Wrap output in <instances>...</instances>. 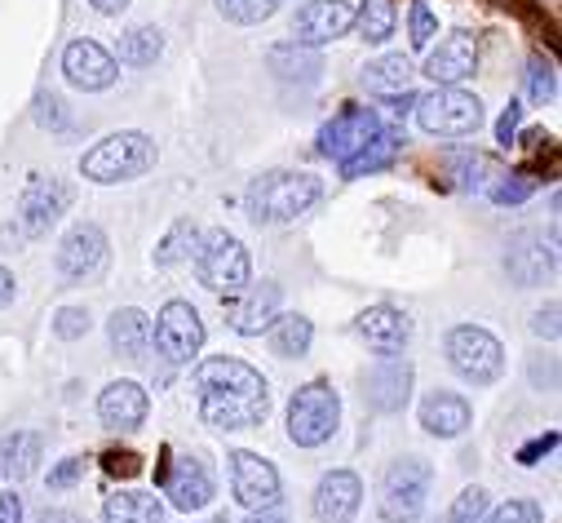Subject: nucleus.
I'll list each match as a JSON object with an SVG mask.
<instances>
[{
  "label": "nucleus",
  "instance_id": "nucleus-31",
  "mask_svg": "<svg viewBox=\"0 0 562 523\" xmlns=\"http://www.w3.org/2000/svg\"><path fill=\"white\" fill-rule=\"evenodd\" d=\"M394 19H398L394 0H363L359 14H355V27L368 45H385L394 36Z\"/></svg>",
  "mask_w": 562,
  "mask_h": 523
},
{
  "label": "nucleus",
  "instance_id": "nucleus-3",
  "mask_svg": "<svg viewBox=\"0 0 562 523\" xmlns=\"http://www.w3.org/2000/svg\"><path fill=\"white\" fill-rule=\"evenodd\" d=\"M195 271H200V285L217 298H235L248 289L252 280V262H248V248L231 235V231H209L200 244H195Z\"/></svg>",
  "mask_w": 562,
  "mask_h": 523
},
{
  "label": "nucleus",
  "instance_id": "nucleus-30",
  "mask_svg": "<svg viewBox=\"0 0 562 523\" xmlns=\"http://www.w3.org/2000/svg\"><path fill=\"white\" fill-rule=\"evenodd\" d=\"M407 80H412V63H407L403 54H385V58H376V63L363 67V89H372V93H381V98L403 93Z\"/></svg>",
  "mask_w": 562,
  "mask_h": 523
},
{
  "label": "nucleus",
  "instance_id": "nucleus-22",
  "mask_svg": "<svg viewBox=\"0 0 562 523\" xmlns=\"http://www.w3.org/2000/svg\"><path fill=\"white\" fill-rule=\"evenodd\" d=\"M165 492L178 510H204L213 501V475L200 457H178L169 479H165Z\"/></svg>",
  "mask_w": 562,
  "mask_h": 523
},
{
  "label": "nucleus",
  "instance_id": "nucleus-20",
  "mask_svg": "<svg viewBox=\"0 0 562 523\" xmlns=\"http://www.w3.org/2000/svg\"><path fill=\"white\" fill-rule=\"evenodd\" d=\"M474 67H479V45H474V36L452 32V36L439 41V49L430 54L426 76H430L435 85H461L465 76H474Z\"/></svg>",
  "mask_w": 562,
  "mask_h": 523
},
{
  "label": "nucleus",
  "instance_id": "nucleus-49",
  "mask_svg": "<svg viewBox=\"0 0 562 523\" xmlns=\"http://www.w3.org/2000/svg\"><path fill=\"white\" fill-rule=\"evenodd\" d=\"M41 107H45V111H41V120H45V124H63V120H67L58 98H41Z\"/></svg>",
  "mask_w": 562,
  "mask_h": 523
},
{
  "label": "nucleus",
  "instance_id": "nucleus-53",
  "mask_svg": "<svg viewBox=\"0 0 562 523\" xmlns=\"http://www.w3.org/2000/svg\"><path fill=\"white\" fill-rule=\"evenodd\" d=\"M217 523H226V519H217Z\"/></svg>",
  "mask_w": 562,
  "mask_h": 523
},
{
  "label": "nucleus",
  "instance_id": "nucleus-14",
  "mask_svg": "<svg viewBox=\"0 0 562 523\" xmlns=\"http://www.w3.org/2000/svg\"><path fill=\"white\" fill-rule=\"evenodd\" d=\"M412 400V364L407 359H381L363 372V404L372 413H398Z\"/></svg>",
  "mask_w": 562,
  "mask_h": 523
},
{
  "label": "nucleus",
  "instance_id": "nucleus-9",
  "mask_svg": "<svg viewBox=\"0 0 562 523\" xmlns=\"http://www.w3.org/2000/svg\"><path fill=\"white\" fill-rule=\"evenodd\" d=\"M385 134L381 129V115L372 107H341L324 129H319V152L333 156L337 165L355 160L363 147H372L376 138Z\"/></svg>",
  "mask_w": 562,
  "mask_h": 523
},
{
  "label": "nucleus",
  "instance_id": "nucleus-37",
  "mask_svg": "<svg viewBox=\"0 0 562 523\" xmlns=\"http://www.w3.org/2000/svg\"><path fill=\"white\" fill-rule=\"evenodd\" d=\"M407 32H412V45L416 49H430V41L439 36V19L430 14L426 0H416V5L407 10Z\"/></svg>",
  "mask_w": 562,
  "mask_h": 523
},
{
  "label": "nucleus",
  "instance_id": "nucleus-12",
  "mask_svg": "<svg viewBox=\"0 0 562 523\" xmlns=\"http://www.w3.org/2000/svg\"><path fill=\"white\" fill-rule=\"evenodd\" d=\"M350 23H355L350 0H306L293 19V45H306V49L328 45V41L346 36Z\"/></svg>",
  "mask_w": 562,
  "mask_h": 523
},
{
  "label": "nucleus",
  "instance_id": "nucleus-26",
  "mask_svg": "<svg viewBox=\"0 0 562 523\" xmlns=\"http://www.w3.org/2000/svg\"><path fill=\"white\" fill-rule=\"evenodd\" d=\"M311 337H315V324L306 315H274L270 320V350L279 359H302L311 350Z\"/></svg>",
  "mask_w": 562,
  "mask_h": 523
},
{
  "label": "nucleus",
  "instance_id": "nucleus-35",
  "mask_svg": "<svg viewBox=\"0 0 562 523\" xmlns=\"http://www.w3.org/2000/svg\"><path fill=\"white\" fill-rule=\"evenodd\" d=\"M217 10L239 23V27H252V23H266L274 10H279V0H217Z\"/></svg>",
  "mask_w": 562,
  "mask_h": 523
},
{
  "label": "nucleus",
  "instance_id": "nucleus-15",
  "mask_svg": "<svg viewBox=\"0 0 562 523\" xmlns=\"http://www.w3.org/2000/svg\"><path fill=\"white\" fill-rule=\"evenodd\" d=\"M102 262H106V235L93 222L71 226L67 240L58 244V271L67 280H93L102 271Z\"/></svg>",
  "mask_w": 562,
  "mask_h": 523
},
{
  "label": "nucleus",
  "instance_id": "nucleus-24",
  "mask_svg": "<svg viewBox=\"0 0 562 523\" xmlns=\"http://www.w3.org/2000/svg\"><path fill=\"white\" fill-rule=\"evenodd\" d=\"M470 400L457 396V390H435V396L420 404V426H426L435 439H457L470 431Z\"/></svg>",
  "mask_w": 562,
  "mask_h": 523
},
{
  "label": "nucleus",
  "instance_id": "nucleus-44",
  "mask_svg": "<svg viewBox=\"0 0 562 523\" xmlns=\"http://www.w3.org/2000/svg\"><path fill=\"white\" fill-rule=\"evenodd\" d=\"M549 93H553V71H549L544 63H531V98L544 102Z\"/></svg>",
  "mask_w": 562,
  "mask_h": 523
},
{
  "label": "nucleus",
  "instance_id": "nucleus-41",
  "mask_svg": "<svg viewBox=\"0 0 562 523\" xmlns=\"http://www.w3.org/2000/svg\"><path fill=\"white\" fill-rule=\"evenodd\" d=\"M102 470H106V475H120V479H133L137 470H143V461H137V453H115V448H111V453L102 457Z\"/></svg>",
  "mask_w": 562,
  "mask_h": 523
},
{
  "label": "nucleus",
  "instance_id": "nucleus-11",
  "mask_svg": "<svg viewBox=\"0 0 562 523\" xmlns=\"http://www.w3.org/2000/svg\"><path fill=\"white\" fill-rule=\"evenodd\" d=\"M67 204H71V187L67 182H58V178H32L27 187H23V200H19V235H45L63 213H67Z\"/></svg>",
  "mask_w": 562,
  "mask_h": 523
},
{
  "label": "nucleus",
  "instance_id": "nucleus-46",
  "mask_svg": "<svg viewBox=\"0 0 562 523\" xmlns=\"http://www.w3.org/2000/svg\"><path fill=\"white\" fill-rule=\"evenodd\" d=\"M553 444H558V435H540V439H531V444L518 453V461H522V466H536V457H544Z\"/></svg>",
  "mask_w": 562,
  "mask_h": 523
},
{
  "label": "nucleus",
  "instance_id": "nucleus-38",
  "mask_svg": "<svg viewBox=\"0 0 562 523\" xmlns=\"http://www.w3.org/2000/svg\"><path fill=\"white\" fill-rule=\"evenodd\" d=\"M483 514H487V492H483V488H465V492L452 501L448 523H483Z\"/></svg>",
  "mask_w": 562,
  "mask_h": 523
},
{
  "label": "nucleus",
  "instance_id": "nucleus-51",
  "mask_svg": "<svg viewBox=\"0 0 562 523\" xmlns=\"http://www.w3.org/2000/svg\"><path fill=\"white\" fill-rule=\"evenodd\" d=\"M89 5L98 14H120V10H128V0H89Z\"/></svg>",
  "mask_w": 562,
  "mask_h": 523
},
{
  "label": "nucleus",
  "instance_id": "nucleus-43",
  "mask_svg": "<svg viewBox=\"0 0 562 523\" xmlns=\"http://www.w3.org/2000/svg\"><path fill=\"white\" fill-rule=\"evenodd\" d=\"M518 120H522V107H518V102H509V107H505V115H501V124H496V138H501L505 147H509V143H514V134H518Z\"/></svg>",
  "mask_w": 562,
  "mask_h": 523
},
{
  "label": "nucleus",
  "instance_id": "nucleus-4",
  "mask_svg": "<svg viewBox=\"0 0 562 523\" xmlns=\"http://www.w3.org/2000/svg\"><path fill=\"white\" fill-rule=\"evenodd\" d=\"M156 165V143L147 138V134H111V138H102L85 160H80V174L89 178V182H102V187H111V182H128V178H137V174H147Z\"/></svg>",
  "mask_w": 562,
  "mask_h": 523
},
{
  "label": "nucleus",
  "instance_id": "nucleus-48",
  "mask_svg": "<svg viewBox=\"0 0 562 523\" xmlns=\"http://www.w3.org/2000/svg\"><path fill=\"white\" fill-rule=\"evenodd\" d=\"M553 320H558V307H549V311H536L531 329H536V333H549V337H553V333H558V324H553Z\"/></svg>",
  "mask_w": 562,
  "mask_h": 523
},
{
  "label": "nucleus",
  "instance_id": "nucleus-36",
  "mask_svg": "<svg viewBox=\"0 0 562 523\" xmlns=\"http://www.w3.org/2000/svg\"><path fill=\"white\" fill-rule=\"evenodd\" d=\"M531 191H536V178H531V174H501V178L487 187L492 204H522Z\"/></svg>",
  "mask_w": 562,
  "mask_h": 523
},
{
  "label": "nucleus",
  "instance_id": "nucleus-17",
  "mask_svg": "<svg viewBox=\"0 0 562 523\" xmlns=\"http://www.w3.org/2000/svg\"><path fill=\"white\" fill-rule=\"evenodd\" d=\"M505 271L522 289L544 285L553 276V248H549V240L540 231H518L509 240V248H505Z\"/></svg>",
  "mask_w": 562,
  "mask_h": 523
},
{
  "label": "nucleus",
  "instance_id": "nucleus-19",
  "mask_svg": "<svg viewBox=\"0 0 562 523\" xmlns=\"http://www.w3.org/2000/svg\"><path fill=\"white\" fill-rule=\"evenodd\" d=\"M226 315H231V329L235 333H261V329H270V320L279 315V285H270V280L252 285L248 280V289L231 298V311Z\"/></svg>",
  "mask_w": 562,
  "mask_h": 523
},
{
  "label": "nucleus",
  "instance_id": "nucleus-13",
  "mask_svg": "<svg viewBox=\"0 0 562 523\" xmlns=\"http://www.w3.org/2000/svg\"><path fill=\"white\" fill-rule=\"evenodd\" d=\"M231 488L248 510H270L279 501V470L257 453H231Z\"/></svg>",
  "mask_w": 562,
  "mask_h": 523
},
{
  "label": "nucleus",
  "instance_id": "nucleus-50",
  "mask_svg": "<svg viewBox=\"0 0 562 523\" xmlns=\"http://www.w3.org/2000/svg\"><path fill=\"white\" fill-rule=\"evenodd\" d=\"M14 293H19V285H14V276L0 267V307H10L14 302Z\"/></svg>",
  "mask_w": 562,
  "mask_h": 523
},
{
  "label": "nucleus",
  "instance_id": "nucleus-7",
  "mask_svg": "<svg viewBox=\"0 0 562 523\" xmlns=\"http://www.w3.org/2000/svg\"><path fill=\"white\" fill-rule=\"evenodd\" d=\"M430 479H435V470L420 461V457L394 461L385 470V479H381V519L385 523H412L420 510H426Z\"/></svg>",
  "mask_w": 562,
  "mask_h": 523
},
{
  "label": "nucleus",
  "instance_id": "nucleus-33",
  "mask_svg": "<svg viewBox=\"0 0 562 523\" xmlns=\"http://www.w3.org/2000/svg\"><path fill=\"white\" fill-rule=\"evenodd\" d=\"M200 244V231H195V222H173L169 226V235L160 240V248H156V262L160 267H178V262H187L191 257V248Z\"/></svg>",
  "mask_w": 562,
  "mask_h": 523
},
{
  "label": "nucleus",
  "instance_id": "nucleus-23",
  "mask_svg": "<svg viewBox=\"0 0 562 523\" xmlns=\"http://www.w3.org/2000/svg\"><path fill=\"white\" fill-rule=\"evenodd\" d=\"M98 418L106 426H115V431L143 426V418H147V390L137 381H111L98 396Z\"/></svg>",
  "mask_w": 562,
  "mask_h": 523
},
{
  "label": "nucleus",
  "instance_id": "nucleus-42",
  "mask_svg": "<svg viewBox=\"0 0 562 523\" xmlns=\"http://www.w3.org/2000/svg\"><path fill=\"white\" fill-rule=\"evenodd\" d=\"M80 470H85V461H80V457H67V461H58V466L49 470V488H71V483L80 479Z\"/></svg>",
  "mask_w": 562,
  "mask_h": 523
},
{
  "label": "nucleus",
  "instance_id": "nucleus-52",
  "mask_svg": "<svg viewBox=\"0 0 562 523\" xmlns=\"http://www.w3.org/2000/svg\"><path fill=\"white\" fill-rule=\"evenodd\" d=\"M248 523H284V519H274V514H266V510H261V514H252Z\"/></svg>",
  "mask_w": 562,
  "mask_h": 523
},
{
  "label": "nucleus",
  "instance_id": "nucleus-40",
  "mask_svg": "<svg viewBox=\"0 0 562 523\" xmlns=\"http://www.w3.org/2000/svg\"><path fill=\"white\" fill-rule=\"evenodd\" d=\"M54 333H58L63 342L85 337V333H89V311H80V307H63L58 320H54Z\"/></svg>",
  "mask_w": 562,
  "mask_h": 523
},
{
  "label": "nucleus",
  "instance_id": "nucleus-5",
  "mask_svg": "<svg viewBox=\"0 0 562 523\" xmlns=\"http://www.w3.org/2000/svg\"><path fill=\"white\" fill-rule=\"evenodd\" d=\"M341 426V400L328 381H306L289 400V439L297 448H319Z\"/></svg>",
  "mask_w": 562,
  "mask_h": 523
},
{
  "label": "nucleus",
  "instance_id": "nucleus-27",
  "mask_svg": "<svg viewBox=\"0 0 562 523\" xmlns=\"http://www.w3.org/2000/svg\"><path fill=\"white\" fill-rule=\"evenodd\" d=\"M102 519L106 523H160L165 505L151 492H115V497H106Z\"/></svg>",
  "mask_w": 562,
  "mask_h": 523
},
{
  "label": "nucleus",
  "instance_id": "nucleus-47",
  "mask_svg": "<svg viewBox=\"0 0 562 523\" xmlns=\"http://www.w3.org/2000/svg\"><path fill=\"white\" fill-rule=\"evenodd\" d=\"M36 523H85L76 510H58V505H49V510H41V519Z\"/></svg>",
  "mask_w": 562,
  "mask_h": 523
},
{
  "label": "nucleus",
  "instance_id": "nucleus-8",
  "mask_svg": "<svg viewBox=\"0 0 562 523\" xmlns=\"http://www.w3.org/2000/svg\"><path fill=\"white\" fill-rule=\"evenodd\" d=\"M448 359H452V368H457L465 381H474V386H492V381L501 377V368H505L501 342H496L487 329H479V324H457V329L448 333Z\"/></svg>",
  "mask_w": 562,
  "mask_h": 523
},
{
  "label": "nucleus",
  "instance_id": "nucleus-6",
  "mask_svg": "<svg viewBox=\"0 0 562 523\" xmlns=\"http://www.w3.org/2000/svg\"><path fill=\"white\" fill-rule=\"evenodd\" d=\"M416 120L435 138H470L483 124V102L457 85H439L435 93L416 98Z\"/></svg>",
  "mask_w": 562,
  "mask_h": 523
},
{
  "label": "nucleus",
  "instance_id": "nucleus-32",
  "mask_svg": "<svg viewBox=\"0 0 562 523\" xmlns=\"http://www.w3.org/2000/svg\"><path fill=\"white\" fill-rule=\"evenodd\" d=\"M165 54V36L156 27H133L120 36V63L128 67H151Z\"/></svg>",
  "mask_w": 562,
  "mask_h": 523
},
{
  "label": "nucleus",
  "instance_id": "nucleus-10",
  "mask_svg": "<svg viewBox=\"0 0 562 523\" xmlns=\"http://www.w3.org/2000/svg\"><path fill=\"white\" fill-rule=\"evenodd\" d=\"M151 342H156V346H160V355H165V359H173V364L195 359V355H200V346H204L200 311H195L191 302H169V307L160 311V324L151 329Z\"/></svg>",
  "mask_w": 562,
  "mask_h": 523
},
{
  "label": "nucleus",
  "instance_id": "nucleus-29",
  "mask_svg": "<svg viewBox=\"0 0 562 523\" xmlns=\"http://www.w3.org/2000/svg\"><path fill=\"white\" fill-rule=\"evenodd\" d=\"M448 169H452L461 191H483L501 178V165L487 152H457V156H448Z\"/></svg>",
  "mask_w": 562,
  "mask_h": 523
},
{
  "label": "nucleus",
  "instance_id": "nucleus-1",
  "mask_svg": "<svg viewBox=\"0 0 562 523\" xmlns=\"http://www.w3.org/2000/svg\"><path fill=\"white\" fill-rule=\"evenodd\" d=\"M195 400H200V418L217 431H252L266 422L270 409V390L266 377L244 364V359H204L195 368Z\"/></svg>",
  "mask_w": 562,
  "mask_h": 523
},
{
  "label": "nucleus",
  "instance_id": "nucleus-39",
  "mask_svg": "<svg viewBox=\"0 0 562 523\" xmlns=\"http://www.w3.org/2000/svg\"><path fill=\"white\" fill-rule=\"evenodd\" d=\"M492 523H544V510L536 501H527V497H514L492 514Z\"/></svg>",
  "mask_w": 562,
  "mask_h": 523
},
{
  "label": "nucleus",
  "instance_id": "nucleus-16",
  "mask_svg": "<svg viewBox=\"0 0 562 523\" xmlns=\"http://www.w3.org/2000/svg\"><path fill=\"white\" fill-rule=\"evenodd\" d=\"M63 76H67L76 89H85V93H102V89L115 85L120 67H115V58H111L102 45H93V41H71V45L63 49Z\"/></svg>",
  "mask_w": 562,
  "mask_h": 523
},
{
  "label": "nucleus",
  "instance_id": "nucleus-34",
  "mask_svg": "<svg viewBox=\"0 0 562 523\" xmlns=\"http://www.w3.org/2000/svg\"><path fill=\"white\" fill-rule=\"evenodd\" d=\"M394 152H398V138H394V134H381L372 147H363L355 160H346V165H341V174H346V178H363V174H376V169H385V165L394 160Z\"/></svg>",
  "mask_w": 562,
  "mask_h": 523
},
{
  "label": "nucleus",
  "instance_id": "nucleus-21",
  "mask_svg": "<svg viewBox=\"0 0 562 523\" xmlns=\"http://www.w3.org/2000/svg\"><path fill=\"white\" fill-rule=\"evenodd\" d=\"M355 333H359L368 346H376L381 355H394V350L407 346L412 320H407L398 307H368V311L355 320Z\"/></svg>",
  "mask_w": 562,
  "mask_h": 523
},
{
  "label": "nucleus",
  "instance_id": "nucleus-25",
  "mask_svg": "<svg viewBox=\"0 0 562 523\" xmlns=\"http://www.w3.org/2000/svg\"><path fill=\"white\" fill-rule=\"evenodd\" d=\"M106 337H111V350H115V355H124V359H143V355L151 350V320L137 311V307H124V311L111 315Z\"/></svg>",
  "mask_w": 562,
  "mask_h": 523
},
{
  "label": "nucleus",
  "instance_id": "nucleus-45",
  "mask_svg": "<svg viewBox=\"0 0 562 523\" xmlns=\"http://www.w3.org/2000/svg\"><path fill=\"white\" fill-rule=\"evenodd\" d=\"M0 523H23V497L0 492Z\"/></svg>",
  "mask_w": 562,
  "mask_h": 523
},
{
  "label": "nucleus",
  "instance_id": "nucleus-2",
  "mask_svg": "<svg viewBox=\"0 0 562 523\" xmlns=\"http://www.w3.org/2000/svg\"><path fill=\"white\" fill-rule=\"evenodd\" d=\"M319 196H324V182H319V178L274 169V174H261V178L248 187V218H252V222H266V226L293 222V218H302Z\"/></svg>",
  "mask_w": 562,
  "mask_h": 523
},
{
  "label": "nucleus",
  "instance_id": "nucleus-28",
  "mask_svg": "<svg viewBox=\"0 0 562 523\" xmlns=\"http://www.w3.org/2000/svg\"><path fill=\"white\" fill-rule=\"evenodd\" d=\"M41 461V439L27 431H14L0 439V479H27Z\"/></svg>",
  "mask_w": 562,
  "mask_h": 523
},
{
  "label": "nucleus",
  "instance_id": "nucleus-18",
  "mask_svg": "<svg viewBox=\"0 0 562 523\" xmlns=\"http://www.w3.org/2000/svg\"><path fill=\"white\" fill-rule=\"evenodd\" d=\"M359 501H363L359 475L333 470V475H324L319 488H315V519H319V523H350V519L359 514Z\"/></svg>",
  "mask_w": 562,
  "mask_h": 523
}]
</instances>
